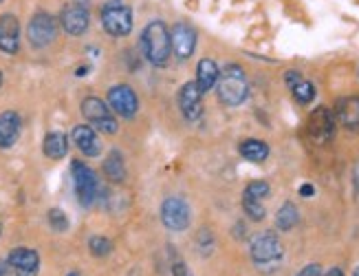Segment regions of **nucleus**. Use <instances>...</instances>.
Returning <instances> with one entry per match:
<instances>
[{"mask_svg": "<svg viewBox=\"0 0 359 276\" xmlns=\"http://www.w3.org/2000/svg\"><path fill=\"white\" fill-rule=\"evenodd\" d=\"M0 3H5V0H0Z\"/></svg>", "mask_w": 359, "mask_h": 276, "instance_id": "38", "label": "nucleus"}, {"mask_svg": "<svg viewBox=\"0 0 359 276\" xmlns=\"http://www.w3.org/2000/svg\"><path fill=\"white\" fill-rule=\"evenodd\" d=\"M82 115L86 117L88 124H93L106 135H115L117 133V120L113 115V108L106 106L99 97H86L82 102Z\"/></svg>", "mask_w": 359, "mask_h": 276, "instance_id": "6", "label": "nucleus"}, {"mask_svg": "<svg viewBox=\"0 0 359 276\" xmlns=\"http://www.w3.org/2000/svg\"><path fill=\"white\" fill-rule=\"evenodd\" d=\"M142 47L148 58V62L155 66H165L170 60V29L161 21H152L144 29Z\"/></svg>", "mask_w": 359, "mask_h": 276, "instance_id": "2", "label": "nucleus"}, {"mask_svg": "<svg viewBox=\"0 0 359 276\" xmlns=\"http://www.w3.org/2000/svg\"><path fill=\"white\" fill-rule=\"evenodd\" d=\"M27 36H29V42H31L36 49H42L46 45H51L57 36V23L51 14L46 12H38L31 21H29L27 27Z\"/></svg>", "mask_w": 359, "mask_h": 276, "instance_id": "7", "label": "nucleus"}, {"mask_svg": "<svg viewBox=\"0 0 359 276\" xmlns=\"http://www.w3.org/2000/svg\"><path fill=\"white\" fill-rule=\"evenodd\" d=\"M238 151H241V155L245 157V160L254 162V164H261L269 157V146L261 140H245Z\"/></svg>", "mask_w": 359, "mask_h": 276, "instance_id": "23", "label": "nucleus"}, {"mask_svg": "<svg viewBox=\"0 0 359 276\" xmlns=\"http://www.w3.org/2000/svg\"><path fill=\"white\" fill-rule=\"evenodd\" d=\"M71 173H73V186H75L77 201L82 203L84 208H88V205L95 203L97 192H99L97 173L93 168H88L84 162H73Z\"/></svg>", "mask_w": 359, "mask_h": 276, "instance_id": "5", "label": "nucleus"}, {"mask_svg": "<svg viewBox=\"0 0 359 276\" xmlns=\"http://www.w3.org/2000/svg\"><path fill=\"white\" fill-rule=\"evenodd\" d=\"M313 192H315V188L311 184H304V186H300V195L302 197H313Z\"/></svg>", "mask_w": 359, "mask_h": 276, "instance_id": "32", "label": "nucleus"}, {"mask_svg": "<svg viewBox=\"0 0 359 276\" xmlns=\"http://www.w3.org/2000/svg\"><path fill=\"white\" fill-rule=\"evenodd\" d=\"M324 276H344V274H342V270H340V268H333V270H328Z\"/></svg>", "mask_w": 359, "mask_h": 276, "instance_id": "34", "label": "nucleus"}, {"mask_svg": "<svg viewBox=\"0 0 359 276\" xmlns=\"http://www.w3.org/2000/svg\"><path fill=\"white\" fill-rule=\"evenodd\" d=\"M42 151L49 160H62V157L68 153V137L64 133H49L44 137Z\"/></svg>", "mask_w": 359, "mask_h": 276, "instance_id": "20", "label": "nucleus"}, {"mask_svg": "<svg viewBox=\"0 0 359 276\" xmlns=\"http://www.w3.org/2000/svg\"><path fill=\"white\" fill-rule=\"evenodd\" d=\"M73 142L86 157H97L99 153H102V142H99L95 128L88 126V124L73 128Z\"/></svg>", "mask_w": 359, "mask_h": 276, "instance_id": "16", "label": "nucleus"}, {"mask_svg": "<svg viewBox=\"0 0 359 276\" xmlns=\"http://www.w3.org/2000/svg\"><path fill=\"white\" fill-rule=\"evenodd\" d=\"M104 175H106L113 184H122V181L126 179V166H124L122 155H119L117 151H113V153L104 160Z\"/></svg>", "mask_w": 359, "mask_h": 276, "instance_id": "22", "label": "nucleus"}, {"mask_svg": "<svg viewBox=\"0 0 359 276\" xmlns=\"http://www.w3.org/2000/svg\"><path fill=\"white\" fill-rule=\"evenodd\" d=\"M297 276H322V268L317 263H311V265H306Z\"/></svg>", "mask_w": 359, "mask_h": 276, "instance_id": "29", "label": "nucleus"}, {"mask_svg": "<svg viewBox=\"0 0 359 276\" xmlns=\"http://www.w3.org/2000/svg\"><path fill=\"white\" fill-rule=\"evenodd\" d=\"M88 250H91L93 256H99V259H104L113 252V243L106 239V236H91L88 239Z\"/></svg>", "mask_w": 359, "mask_h": 276, "instance_id": "24", "label": "nucleus"}, {"mask_svg": "<svg viewBox=\"0 0 359 276\" xmlns=\"http://www.w3.org/2000/svg\"><path fill=\"white\" fill-rule=\"evenodd\" d=\"M0 276H14V272H12V268H9L7 261L0 263Z\"/></svg>", "mask_w": 359, "mask_h": 276, "instance_id": "33", "label": "nucleus"}, {"mask_svg": "<svg viewBox=\"0 0 359 276\" xmlns=\"http://www.w3.org/2000/svg\"><path fill=\"white\" fill-rule=\"evenodd\" d=\"M269 192H271V188H269L267 181H252L245 188V195L243 197H249V199H256V201H263L269 197Z\"/></svg>", "mask_w": 359, "mask_h": 276, "instance_id": "26", "label": "nucleus"}, {"mask_svg": "<svg viewBox=\"0 0 359 276\" xmlns=\"http://www.w3.org/2000/svg\"><path fill=\"white\" fill-rule=\"evenodd\" d=\"M201 97L203 93L198 91L196 82H185L178 91V108L187 122H196L201 120L203 115V104H201Z\"/></svg>", "mask_w": 359, "mask_h": 276, "instance_id": "13", "label": "nucleus"}, {"mask_svg": "<svg viewBox=\"0 0 359 276\" xmlns=\"http://www.w3.org/2000/svg\"><path fill=\"white\" fill-rule=\"evenodd\" d=\"M170 45H172V51L178 60H187V58L194 53L196 32L185 23H176L170 29Z\"/></svg>", "mask_w": 359, "mask_h": 276, "instance_id": "14", "label": "nucleus"}, {"mask_svg": "<svg viewBox=\"0 0 359 276\" xmlns=\"http://www.w3.org/2000/svg\"><path fill=\"white\" fill-rule=\"evenodd\" d=\"M172 276H192V272L187 270V265H183L181 261H176L172 265Z\"/></svg>", "mask_w": 359, "mask_h": 276, "instance_id": "30", "label": "nucleus"}, {"mask_svg": "<svg viewBox=\"0 0 359 276\" xmlns=\"http://www.w3.org/2000/svg\"><path fill=\"white\" fill-rule=\"evenodd\" d=\"M335 113H337V120H340L346 128H359V97H342L340 102L335 106Z\"/></svg>", "mask_w": 359, "mask_h": 276, "instance_id": "18", "label": "nucleus"}, {"mask_svg": "<svg viewBox=\"0 0 359 276\" xmlns=\"http://www.w3.org/2000/svg\"><path fill=\"white\" fill-rule=\"evenodd\" d=\"M218 75H221V71H218V66L214 60H209V58H203L201 62H198L196 66V86L201 93H207L212 91V88L216 86L218 82Z\"/></svg>", "mask_w": 359, "mask_h": 276, "instance_id": "19", "label": "nucleus"}, {"mask_svg": "<svg viewBox=\"0 0 359 276\" xmlns=\"http://www.w3.org/2000/svg\"><path fill=\"white\" fill-rule=\"evenodd\" d=\"M297 221H300V214H297L295 205L291 201L282 203L280 210H278V214H276V228L282 230V232H289V230L295 228Z\"/></svg>", "mask_w": 359, "mask_h": 276, "instance_id": "21", "label": "nucleus"}, {"mask_svg": "<svg viewBox=\"0 0 359 276\" xmlns=\"http://www.w3.org/2000/svg\"><path fill=\"white\" fill-rule=\"evenodd\" d=\"M161 221L168 230L183 232L189 225V205L181 197H168L161 203Z\"/></svg>", "mask_w": 359, "mask_h": 276, "instance_id": "8", "label": "nucleus"}, {"mask_svg": "<svg viewBox=\"0 0 359 276\" xmlns=\"http://www.w3.org/2000/svg\"><path fill=\"white\" fill-rule=\"evenodd\" d=\"M291 91H293V97L300 104H311L313 97H315V86L311 82H306V80H300L291 88Z\"/></svg>", "mask_w": 359, "mask_h": 276, "instance_id": "25", "label": "nucleus"}, {"mask_svg": "<svg viewBox=\"0 0 359 276\" xmlns=\"http://www.w3.org/2000/svg\"><path fill=\"white\" fill-rule=\"evenodd\" d=\"M282 243L278 239L276 234L271 232H265V234H258L256 239L252 241V259L261 270H269V268H276L278 263L282 259Z\"/></svg>", "mask_w": 359, "mask_h": 276, "instance_id": "3", "label": "nucleus"}, {"mask_svg": "<svg viewBox=\"0 0 359 276\" xmlns=\"http://www.w3.org/2000/svg\"><path fill=\"white\" fill-rule=\"evenodd\" d=\"M300 80H302V75L297 73V71H289V73H287V84H289V88H293Z\"/></svg>", "mask_w": 359, "mask_h": 276, "instance_id": "31", "label": "nucleus"}, {"mask_svg": "<svg viewBox=\"0 0 359 276\" xmlns=\"http://www.w3.org/2000/svg\"><path fill=\"white\" fill-rule=\"evenodd\" d=\"M49 225H51L55 232H66L68 230L66 214L59 210V208H51V210H49Z\"/></svg>", "mask_w": 359, "mask_h": 276, "instance_id": "28", "label": "nucleus"}, {"mask_svg": "<svg viewBox=\"0 0 359 276\" xmlns=\"http://www.w3.org/2000/svg\"><path fill=\"white\" fill-rule=\"evenodd\" d=\"M66 276H82V274H77V272H71V274H66Z\"/></svg>", "mask_w": 359, "mask_h": 276, "instance_id": "35", "label": "nucleus"}, {"mask_svg": "<svg viewBox=\"0 0 359 276\" xmlns=\"http://www.w3.org/2000/svg\"><path fill=\"white\" fill-rule=\"evenodd\" d=\"M102 25L111 36L124 38L133 32V12L119 0H111L102 9Z\"/></svg>", "mask_w": 359, "mask_h": 276, "instance_id": "4", "label": "nucleus"}, {"mask_svg": "<svg viewBox=\"0 0 359 276\" xmlns=\"http://www.w3.org/2000/svg\"><path fill=\"white\" fill-rule=\"evenodd\" d=\"M216 86H218V100L225 106H241L249 95L245 71L238 64H227L221 75H218Z\"/></svg>", "mask_w": 359, "mask_h": 276, "instance_id": "1", "label": "nucleus"}, {"mask_svg": "<svg viewBox=\"0 0 359 276\" xmlns=\"http://www.w3.org/2000/svg\"><path fill=\"white\" fill-rule=\"evenodd\" d=\"M7 263L14 276H38L40 272V256L31 248H16L9 252Z\"/></svg>", "mask_w": 359, "mask_h": 276, "instance_id": "11", "label": "nucleus"}, {"mask_svg": "<svg viewBox=\"0 0 359 276\" xmlns=\"http://www.w3.org/2000/svg\"><path fill=\"white\" fill-rule=\"evenodd\" d=\"M308 137L315 142V144H326L328 140L333 137L335 133V115L331 108L326 106H317L315 111L308 117Z\"/></svg>", "mask_w": 359, "mask_h": 276, "instance_id": "9", "label": "nucleus"}, {"mask_svg": "<svg viewBox=\"0 0 359 276\" xmlns=\"http://www.w3.org/2000/svg\"><path fill=\"white\" fill-rule=\"evenodd\" d=\"M88 23H91L88 9L82 7L79 3L66 5L62 9V14H59V25H62V29L68 36H82L88 29Z\"/></svg>", "mask_w": 359, "mask_h": 276, "instance_id": "12", "label": "nucleus"}, {"mask_svg": "<svg viewBox=\"0 0 359 276\" xmlns=\"http://www.w3.org/2000/svg\"><path fill=\"white\" fill-rule=\"evenodd\" d=\"M243 208H245L249 219H254V221H263L265 219L263 201H256V199H249V197H243Z\"/></svg>", "mask_w": 359, "mask_h": 276, "instance_id": "27", "label": "nucleus"}, {"mask_svg": "<svg viewBox=\"0 0 359 276\" xmlns=\"http://www.w3.org/2000/svg\"><path fill=\"white\" fill-rule=\"evenodd\" d=\"M0 86H3V73H0Z\"/></svg>", "mask_w": 359, "mask_h": 276, "instance_id": "36", "label": "nucleus"}, {"mask_svg": "<svg viewBox=\"0 0 359 276\" xmlns=\"http://www.w3.org/2000/svg\"><path fill=\"white\" fill-rule=\"evenodd\" d=\"M108 104L111 108L122 117H133L139 108V97L128 84H115L108 91Z\"/></svg>", "mask_w": 359, "mask_h": 276, "instance_id": "10", "label": "nucleus"}, {"mask_svg": "<svg viewBox=\"0 0 359 276\" xmlns=\"http://www.w3.org/2000/svg\"><path fill=\"white\" fill-rule=\"evenodd\" d=\"M20 115L16 111H5L0 115V149H12L20 137Z\"/></svg>", "mask_w": 359, "mask_h": 276, "instance_id": "17", "label": "nucleus"}, {"mask_svg": "<svg viewBox=\"0 0 359 276\" xmlns=\"http://www.w3.org/2000/svg\"><path fill=\"white\" fill-rule=\"evenodd\" d=\"M353 276H359V268H357V270H355V274H353Z\"/></svg>", "mask_w": 359, "mask_h": 276, "instance_id": "37", "label": "nucleus"}, {"mask_svg": "<svg viewBox=\"0 0 359 276\" xmlns=\"http://www.w3.org/2000/svg\"><path fill=\"white\" fill-rule=\"evenodd\" d=\"M20 49V23L14 14L0 16V51L16 55Z\"/></svg>", "mask_w": 359, "mask_h": 276, "instance_id": "15", "label": "nucleus"}]
</instances>
